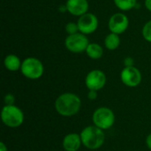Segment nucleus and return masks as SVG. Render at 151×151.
I'll use <instances>...</instances> for the list:
<instances>
[{
  "label": "nucleus",
  "mask_w": 151,
  "mask_h": 151,
  "mask_svg": "<svg viewBox=\"0 0 151 151\" xmlns=\"http://www.w3.org/2000/svg\"><path fill=\"white\" fill-rule=\"evenodd\" d=\"M81 105V99L73 93H65L59 96L55 102L56 111L65 117H71L78 113Z\"/></svg>",
  "instance_id": "nucleus-1"
},
{
  "label": "nucleus",
  "mask_w": 151,
  "mask_h": 151,
  "mask_svg": "<svg viewBox=\"0 0 151 151\" xmlns=\"http://www.w3.org/2000/svg\"><path fill=\"white\" fill-rule=\"evenodd\" d=\"M81 138L85 147L90 150H96L104 144L105 134L101 128L96 126H89L82 130Z\"/></svg>",
  "instance_id": "nucleus-2"
},
{
  "label": "nucleus",
  "mask_w": 151,
  "mask_h": 151,
  "mask_svg": "<svg viewBox=\"0 0 151 151\" xmlns=\"http://www.w3.org/2000/svg\"><path fill=\"white\" fill-rule=\"evenodd\" d=\"M1 118L4 125L10 127H18L24 121V114L15 105H5L1 111Z\"/></svg>",
  "instance_id": "nucleus-3"
},
{
  "label": "nucleus",
  "mask_w": 151,
  "mask_h": 151,
  "mask_svg": "<svg viewBox=\"0 0 151 151\" xmlns=\"http://www.w3.org/2000/svg\"><path fill=\"white\" fill-rule=\"evenodd\" d=\"M21 73L22 74L31 80L39 79L44 71L42 63L35 58H26L21 65Z\"/></svg>",
  "instance_id": "nucleus-4"
},
{
  "label": "nucleus",
  "mask_w": 151,
  "mask_h": 151,
  "mask_svg": "<svg viewBox=\"0 0 151 151\" xmlns=\"http://www.w3.org/2000/svg\"><path fill=\"white\" fill-rule=\"evenodd\" d=\"M115 121L113 111L106 107L98 108L93 114V122L96 127L102 130L109 129L112 127Z\"/></svg>",
  "instance_id": "nucleus-5"
},
{
  "label": "nucleus",
  "mask_w": 151,
  "mask_h": 151,
  "mask_svg": "<svg viewBox=\"0 0 151 151\" xmlns=\"http://www.w3.org/2000/svg\"><path fill=\"white\" fill-rule=\"evenodd\" d=\"M65 44L69 51L73 53H81L86 51L89 42L86 35L76 33L74 35H69L65 41Z\"/></svg>",
  "instance_id": "nucleus-6"
},
{
  "label": "nucleus",
  "mask_w": 151,
  "mask_h": 151,
  "mask_svg": "<svg viewBox=\"0 0 151 151\" xmlns=\"http://www.w3.org/2000/svg\"><path fill=\"white\" fill-rule=\"evenodd\" d=\"M79 31L84 35H89L94 33L98 27V19L93 13H86L81 16L78 19Z\"/></svg>",
  "instance_id": "nucleus-7"
},
{
  "label": "nucleus",
  "mask_w": 151,
  "mask_h": 151,
  "mask_svg": "<svg viewBox=\"0 0 151 151\" xmlns=\"http://www.w3.org/2000/svg\"><path fill=\"white\" fill-rule=\"evenodd\" d=\"M86 86L89 90H100L106 83V76L100 70H93L89 72L86 77Z\"/></svg>",
  "instance_id": "nucleus-8"
},
{
  "label": "nucleus",
  "mask_w": 151,
  "mask_h": 151,
  "mask_svg": "<svg viewBox=\"0 0 151 151\" xmlns=\"http://www.w3.org/2000/svg\"><path fill=\"white\" fill-rule=\"evenodd\" d=\"M129 19L124 13H115L109 19V29L111 33L120 35L123 34L128 27Z\"/></svg>",
  "instance_id": "nucleus-9"
},
{
  "label": "nucleus",
  "mask_w": 151,
  "mask_h": 151,
  "mask_svg": "<svg viewBox=\"0 0 151 151\" xmlns=\"http://www.w3.org/2000/svg\"><path fill=\"white\" fill-rule=\"evenodd\" d=\"M121 81L127 87H136L142 81V73L134 66H126L121 72Z\"/></svg>",
  "instance_id": "nucleus-10"
},
{
  "label": "nucleus",
  "mask_w": 151,
  "mask_h": 151,
  "mask_svg": "<svg viewBox=\"0 0 151 151\" xmlns=\"http://www.w3.org/2000/svg\"><path fill=\"white\" fill-rule=\"evenodd\" d=\"M66 11L74 16H82L88 11V3L87 0H67Z\"/></svg>",
  "instance_id": "nucleus-11"
},
{
  "label": "nucleus",
  "mask_w": 151,
  "mask_h": 151,
  "mask_svg": "<svg viewBox=\"0 0 151 151\" xmlns=\"http://www.w3.org/2000/svg\"><path fill=\"white\" fill-rule=\"evenodd\" d=\"M81 143V135L77 134H69L64 138L63 147L65 151H77Z\"/></svg>",
  "instance_id": "nucleus-12"
},
{
  "label": "nucleus",
  "mask_w": 151,
  "mask_h": 151,
  "mask_svg": "<svg viewBox=\"0 0 151 151\" xmlns=\"http://www.w3.org/2000/svg\"><path fill=\"white\" fill-rule=\"evenodd\" d=\"M4 66L6 67V69L12 72L18 71L19 69L21 68V65H22L19 58L16 55H13V54L8 55L4 58Z\"/></svg>",
  "instance_id": "nucleus-13"
},
{
  "label": "nucleus",
  "mask_w": 151,
  "mask_h": 151,
  "mask_svg": "<svg viewBox=\"0 0 151 151\" xmlns=\"http://www.w3.org/2000/svg\"><path fill=\"white\" fill-rule=\"evenodd\" d=\"M86 52L90 58L98 59L103 56L104 50H103L102 46L99 45L98 43H89L86 50Z\"/></svg>",
  "instance_id": "nucleus-14"
},
{
  "label": "nucleus",
  "mask_w": 151,
  "mask_h": 151,
  "mask_svg": "<svg viewBox=\"0 0 151 151\" xmlns=\"http://www.w3.org/2000/svg\"><path fill=\"white\" fill-rule=\"evenodd\" d=\"M104 44H105V47L108 50H116L119 46V44H120V38H119V35L114 34V33L109 34L105 37Z\"/></svg>",
  "instance_id": "nucleus-15"
},
{
  "label": "nucleus",
  "mask_w": 151,
  "mask_h": 151,
  "mask_svg": "<svg viewBox=\"0 0 151 151\" xmlns=\"http://www.w3.org/2000/svg\"><path fill=\"white\" fill-rule=\"evenodd\" d=\"M137 0H114L116 6L121 11H129L136 5Z\"/></svg>",
  "instance_id": "nucleus-16"
},
{
  "label": "nucleus",
  "mask_w": 151,
  "mask_h": 151,
  "mask_svg": "<svg viewBox=\"0 0 151 151\" xmlns=\"http://www.w3.org/2000/svg\"><path fill=\"white\" fill-rule=\"evenodd\" d=\"M142 35L144 39L151 42V20L148 21L142 28Z\"/></svg>",
  "instance_id": "nucleus-17"
},
{
  "label": "nucleus",
  "mask_w": 151,
  "mask_h": 151,
  "mask_svg": "<svg viewBox=\"0 0 151 151\" xmlns=\"http://www.w3.org/2000/svg\"><path fill=\"white\" fill-rule=\"evenodd\" d=\"M78 30H79V27H78V24H76V23L69 22L65 26V31L69 35H74V34L78 33Z\"/></svg>",
  "instance_id": "nucleus-18"
},
{
  "label": "nucleus",
  "mask_w": 151,
  "mask_h": 151,
  "mask_svg": "<svg viewBox=\"0 0 151 151\" xmlns=\"http://www.w3.org/2000/svg\"><path fill=\"white\" fill-rule=\"evenodd\" d=\"M4 102L6 104V105H13V102H14V96L11 94H8L7 96H5L4 97Z\"/></svg>",
  "instance_id": "nucleus-19"
},
{
  "label": "nucleus",
  "mask_w": 151,
  "mask_h": 151,
  "mask_svg": "<svg viewBox=\"0 0 151 151\" xmlns=\"http://www.w3.org/2000/svg\"><path fill=\"white\" fill-rule=\"evenodd\" d=\"M96 96H97L96 91H95V90H90V91H89V93H88V98H89V99L94 100V99L96 98Z\"/></svg>",
  "instance_id": "nucleus-20"
},
{
  "label": "nucleus",
  "mask_w": 151,
  "mask_h": 151,
  "mask_svg": "<svg viewBox=\"0 0 151 151\" xmlns=\"http://www.w3.org/2000/svg\"><path fill=\"white\" fill-rule=\"evenodd\" d=\"M125 63H126V66H133V60L130 58H127Z\"/></svg>",
  "instance_id": "nucleus-21"
},
{
  "label": "nucleus",
  "mask_w": 151,
  "mask_h": 151,
  "mask_svg": "<svg viewBox=\"0 0 151 151\" xmlns=\"http://www.w3.org/2000/svg\"><path fill=\"white\" fill-rule=\"evenodd\" d=\"M145 6L149 11L151 12V0H145Z\"/></svg>",
  "instance_id": "nucleus-22"
},
{
  "label": "nucleus",
  "mask_w": 151,
  "mask_h": 151,
  "mask_svg": "<svg viewBox=\"0 0 151 151\" xmlns=\"http://www.w3.org/2000/svg\"><path fill=\"white\" fill-rule=\"evenodd\" d=\"M146 143H147V146L149 147V149L151 150V134L147 137V140H146Z\"/></svg>",
  "instance_id": "nucleus-23"
},
{
  "label": "nucleus",
  "mask_w": 151,
  "mask_h": 151,
  "mask_svg": "<svg viewBox=\"0 0 151 151\" xmlns=\"http://www.w3.org/2000/svg\"><path fill=\"white\" fill-rule=\"evenodd\" d=\"M0 151H7V148L5 147V145H4V142H1L0 143Z\"/></svg>",
  "instance_id": "nucleus-24"
}]
</instances>
